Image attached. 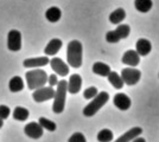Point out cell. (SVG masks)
I'll return each mask as SVG.
<instances>
[{
  "label": "cell",
  "instance_id": "31",
  "mask_svg": "<svg viewBox=\"0 0 159 142\" xmlns=\"http://www.w3.org/2000/svg\"><path fill=\"white\" fill-rule=\"evenodd\" d=\"M48 83H49V87H51V88H53L55 85H57V84H58L57 75H56V74L50 75V76L48 77Z\"/></svg>",
  "mask_w": 159,
  "mask_h": 142
},
{
  "label": "cell",
  "instance_id": "4",
  "mask_svg": "<svg viewBox=\"0 0 159 142\" xmlns=\"http://www.w3.org/2000/svg\"><path fill=\"white\" fill-rule=\"evenodd\" d=\"M109 100V94L106 91H101L94 97L90 103H88L84 109H83V115L87 117H92L94 116L100 109L102 108Z\"/></svg>",
  "mask_w": 159,
  "mask_h": 142
},
{
  "label": "cell",
  "instance_id": "10",
  "mask_svg": "<svg viewBox=\"0 0 159 142\" xmlns=\"http://www.w3.org/2000/svg\"><path fill=\"white\" fill-rule=\"evenodd\" d=\"M113 102H114V105L120 110H127L131 108V104H132L131 98L126 94H122V93L115 95L113 98Z\"/></svg>",
  "mask_w": 159,
  "mask_h": 142
},
{
  "label": "cell",
  "instance_id": "18",
  "mask_svg": "<svg viewBox=\"0 0 159 142\" xmlns=\"http://www.w3.org/2000/svg\"><path fill=\"white\" fill-rule=\"evenodd\" d=\"M93 72L95 75L102 76V77H107L111 72V68H109V65H107L102 62H96L93 65Z\"/></svg>",
  "mask_w": 159,
  "mask_h": 142
},
{
  "label": "cell",
  "instance_id": "24",
  "mask_svg": "<svg viewBox=\"0 0 159 142\" xmlns=\"http://www.w3.org/2000/svg\"><path fill=\"white\" fill-rule=\"evenodd\" d=\"M115 32L118 33L120 39H125L131 33V27H129V25H127V24H121V25H119V26L115 28Z\"/></svg>",
  "mask_w": 159,
  "mask_h": 142
},
{
  "label": "cell",
  "instance_id": "16",
  "mask_svg": "<svg viewBox=\"0 0 159 142\" xmlns=\"http://www.w3.org/2000/svg\"><path fill=\"white\" fill-rule=\"evenodd\" d=\"M63 45V43L58 38H53L48 43V45L44 49V54L47 56H55L58 51L61 50V47Z\"/></svg>",
  "mask_w": 159,
  "mask_h": 142
},
{
  "label": "cell",
  "instance_id": "12",
  "mask_svg": "<svg viewBox=\"0 0 159 142\" xmlns=\"http://www.w3.org/2000/svg\"><path fill=\"white\" fill-rule=\"evenodd\" d=\"M81 87H82V77L77 74L71 75L68 81V91L75 95L81 90Z\"/></svg>",
  "mask_w": 159,
  "mask_h": 142
},
{
  "label": "cell",
  "instance_id": "30",
  "mask_svg": "<svg viewBox=\"0 0 159 142\" xmlns=\"http://www.w3.org/2000/svg\"><path fill=\"white\" fill-rule=\"evenodd\" d=\"M10 108L7 107V105H5V104H1L0 105V118L1 120H5V118H7L8 116H10Z\"/></svg>",
  "mask_w": 159,
  "mask_h": 142
},
{
  "label": "cell",
  "instance_id": "33",
  "mask_svg": "<svg viewBox=\"0 0 159 142\" xmlns=\"http://www.w3.org/2000/svg\"><path fill=\"white\" fill-rule=\"evenodd\" d=\"M2 126H4V120L0 118V128H2Z\"/></svg>",
  "mask_w": 159,
  "mask_h": 142
},
{
  "label": "cell",
  "instance_id": "17",
  "mask_svg": "<svg viewBox=\"0 0 159 142\" xmlns=\"http://www.w3.org/2000/svg\"><path fill=\"white\" fill-rule=\"evenodd\" d=\"M61 17H62V11L56 6L48 8L47 12H45V18L50 23H57L61 19Z\"/></svg>",
  "mask_w": 159,
  "mask_h": 142
},
{
  "label": "cell",
  "instance_id": "14",
  "mask_svg": "<svg viewBox=\"0 0 159 142\" xmlns=\"http://www.w3.org/2000/svg\"><path fill=\"white\" fill-rule=\"evenodd\" d=\"M152 50V44L146 38H140L135 43V51L139 56H147Z\"/></svg>",
  "mask_w": 159,
  "mask_h": 142
},
{
  "label": "cell",
  "instance_id": "1",
  "mask_svg": "<svg viewBox=\"0 0 159 142\" xmlns=\"http://www.w3.org/2000/svg\"><path fill=\"white\" fill-rule=\"evenodd\" d=\"M82 43L80 41H71L66 47V62L70 67L77 69L82 65Z\"/></svg>",
  "mask_w": 159,
  "mask_h": 142
},
{
  "label": "cell",
  "instance_id": "23",
  "mask_svg": "<svg viewBox=\"0 0 159 142\" xmlns=\"http://www.w3.org/2000/svg\"><path fill=\"white\" fill-rule=\"evenodd\" d=\"M30 115L29 110L24 107H16L13 110V118L17 121H25Z\"/></svg>",
  "mask_w": 159,
  "mask_h": 142
},
{
  "label": "cell",
  "instance_id": "6",
  "mask_svg": "<svg viewBox=\"0 0 159 142\" xmlns=\"http://www.w3.org/2000/svg\"><path fill=\"white\" fill-rule=\"evenodd\" d=\"M53 96H55V90L51 87H43V88L37 89V90L33 91L32 94L33 100L37 103H42V102L52 100Z\"/></svg>",
  "mask_w": 159,
  "mask_h": 142
},
{
  "label": "cell",
  "instance_id": "13",
  "mask_svg": "<svg viewBox=\"0 0 159 142\" xmlns=\"http://www.w3.org/2000/svg\"><path fill=\"white\" fill-rule=\"evenodd\" d=\"M50 62V59L48 58V56L44 57H36V58H27L24 61L23 65L25 68H40V67H45L48 65V63Z\"/></svg>",
  "mask_w": 159,
  "mask_h": 142
},
{
  "label": "cell",
  "instance_id": "22",
  "mask_svg": "<svg viewBox=\"0 0 159 142\" xmlns=\"http://www.w3.org/2000/svg\"><path fill=\"white\" fill-rule=\"evenodd\" d=\"M108 77V82L112 84L113 87L115 89H122L124 87V81L121 80V77H120V75L118 72H115V71H111L109 75L107 76Z\"/></svg>",
  "mask_w": 159,
  "mask_h": 142
},
{
  "label": "cell",
  "instance_id": "20",
  "mask_svg": "<svg viewBox=\"0 0 159 142\" xmlns=\"http://www.w3.org/2000/svg\"><path fill=\"white\" fill-rule=\"evenodd\" d=\"M153 6L152 0H134V7L141 13L148 12Z\"/></svg>",
  "mask_w": 159,
  "mask_h": 142
},
{
  "label": "cell",
  "instance_id": "9",
  "mask_svg": "<svg viewBox=\"0 0 159 142\" xmlns=\"http://www.w3.org/2000/svg\"><path fill=\"white\" fill-rule=\"evenodd\" d=\"M43 130L44 129L39 126L38 122H30L24 127V131L26 136L31 137V139H39L43 135Z\"/></svg>",
  "mask_w": 159,
  "mask_h": 142
},
{
  "label": "cell",
  "instance_id": "21",
  "mask_svg": "<svg viewBox=\"0 0 159 142\" xmlns=\"http://www.w3.org/2000/svg\"><path fill=\"white\" fill-rule=\"evenodd\" d=\"M8 87H10V90L12 93L21 91L24 89V81L21 80V77H19V76H14V77L11 78V81L8 83Z\"/></svg>",
  "mask_w": 159,
  "mask_h": 142
},
{
  "label": "cell",
  "instance_id": "2",
  "mask_svg": "<svg viewBox=\"0 0 159 142\" xmlns=\"http://www.w3.org/2000/svg\"><path fill=\"white\" fill-rule=\"evenodd\" d=\"M25 78H26L27 87L30 90H37L39 88H43L48 83L47 72L40 69H34L31 71H27Z\"/></svg>",
  "mask_w": 159,
  "mask_h": 142
},
{
  "label": "cell",
  "instance_id": "27",
  "mask_svg": "<svg viewBox=\"0 0 159 142\" xmlns=\"http://www.w3.org/2000/svg\"><path fill=\"white\" fill-rule=\"evenodd\" d=\"M98 94H99V91H98V89L95 88V87H89V88H87L86 90H84L83 97H84L86 100H93Z\"/></svg>",
  "mask_w": 159,
  "mask_h": 142
},
{
  "label": "cell",
  "instance_id": "5",
  "mask_svg": "<svg viewBox=\"0 0 159 142\" xmlns=\"http://www.w3.org/2000/svg\"><path fill=\"white\" fill-rule=\"evenodd\" d=\"M120 77L127 85H134L140 81L141 72H140V70L135 68H125L121 70Z\"/></svg>",
  "mask_w": 159,
  "mask_h": 142
},
{
  "label": "cell",
  "instance_id": "11",
  "mask_svg": "<svg viewBox=\"0 0 159 142\" xmlns=\"http://www.w3.org/2000/svg\"><path fill=\"white\" fill-rule=\"evenodd\" d=\"M122 63L128 65L129 68H134L140 63V56L135 50H127L122 56Z\"/></svg>",
  "mask_w": 159,
  "mask_h": 142
},
{
  "label": "cell",
  "instance_id": "8",
  "mask_svg": "<svg viewBox=\"0 0 159 142\" xmlns=\"http://www.w3.org/2000/svg\"><path fill=\"white\" fill-rule=\"evenodd\" d=\"M49 63L51 65V69L56 72V75H58L61 77H66V75L69 74V65L58 57H53Z\"/></svg>",
  "mask_w": 159,
  "mask_h": 142
},
{
  "label": "cell",
  "instance_id": "29",
  "mask_svg": "<svg viewBox=\"0 0 159 142\" xmlns=\"http://www.w3.org/2000/svg\"><path fill=\"white\" fill-rule=\"evenodd\" d=\"M68 142H87V140L82 133H74L73 135L69 137Z\"/></svg>",
  "mask_w": 159,
  "mask_h": 142
},
{
  "label": "cell",
  "instance_id": "25",
  "mask_svg": "<svg viewBox=\"0 0 159 142\" xmlns=\"http://www.w3.org/2000/svg\"><path fill=\"white\" fill-rule=\"evenodd\" d=\"M113 131L109 129H102L98 134V141L99 142H111L113 140Z\"/></svg>",
  "mask_w": 159,
  "mask_h": 142
},
{
  "label": "cell",
  "instance_id": "3",
  "mask_svg": "<svg viewBox=\"0 0 159 142\" xmlns=\"http://www.w3.org/2000/svg\"><path fill=\"white\" fill-rule=\"evenodd\" d=\"M66 91H68V82L58 81L57 89L55 90V96H53L52 110L55 114H61V113H63L64 107H66Z\"/></svg>",
  "mask_w": 159,
  "mask_h": 142
},
{
  "label": "cell",
  "instance_id": "32",
  "mask_svg": "<svg viewBox=\"0 0 159 142\" xmlns=\"http://www.w3.org/2000/svg\"><path fill=\"white\" fill-rule=\"evenodd\" d=\"M131 142H146V140L144 137H137V139H134V140Z\"/></svg>",
  "mask_w": 159,
  "mask_h": 142
},
{
  "label": "cell",
  "instance_id": "19",
  "mask_svg": "<svg viewBox=\"0 0 159 142\" xmlns=\"http://www.w3.org/2000/svg\"><path fill=\"white\" fill-rule=\"evenodd\" d=\"M125 18H126V11L121 7L114 10L112 13L109 14V21L112 24H120Z\"/></svg>",
  "mask_w": 159,
  "mask_h": 142
},
{
  "label": "cell",
  "instance_id": "28",
  "mask_svg": "<svg viewBox=\"0 0 159 142\" xmlns=\"http://www.w3.org/2000/svg\"><path fill=\"white\" fill-rule=\"evenodd\" d=\"M106 41H108V43H119L120 38L119 36H118V33L115 32V30L114 31H108L106 33Z\"/></svg>",
  "mask_w": 159,
  "mask_h": 142
},
{
  "label": "cell",
  "instance_id": "26",
  "mask_svg": "<svg viewBox=\"0 0 159 142\" xmlns=\"http://www.w3.org/2000/svg\"><path fill=\"white\" fill-rule=\"evenodd\" d=\"M38 123H39V126L42 128L47 129L49 131H55L56 128H57V126H56L55 122L50 121V120H48L45 117H40L39 120H38Z\"/></svg>",
  "mask_w": 159,
  "mask_h": 142
},
{
  "label": "cell",
  "instance_id": "7",
  "mask_svg": "<svg viewBox=\"0 0 159 142\" xmlns=\"http://www.w3.org/2000/svg\"><path fill=\"white\" fill-rule=\"evenodd\" d=\"M7 47L11 51H19L21 49V33L18 30H11L7 34Z\"/></svg>",
  "mask_w": 159,
  "mask_h": 142
},
{
  "label": "cell",
  "instance_id": "15",
  "mask_svg": "<svg viewBox=\"0 0 159 142\" xmlns=\"http://www.w3.org/2000/svg\"><path fill=\"white\" fill-rule=\"evenodd\" d=\"M141 133H143V129L140 127H134V128L129 129L128 131H126L125 134H122L120 137H118V140H115L114 142H131L134 139H137Z\"/></svg>",
  "mask_w": 159,
  "mask_h": 142
}]
</instances>
